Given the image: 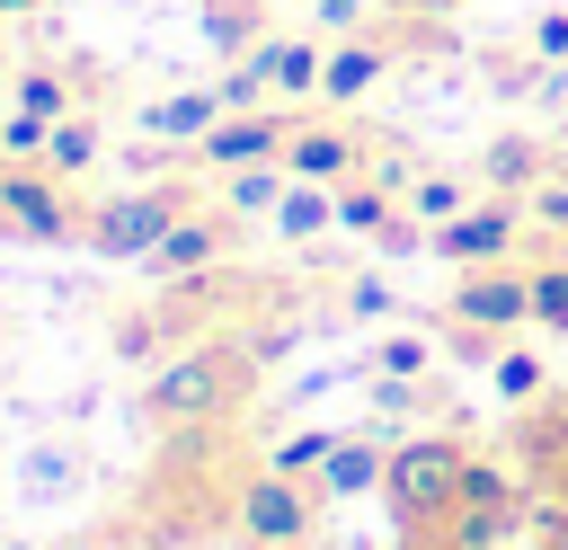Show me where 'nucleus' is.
I'll list each match as a JSON object with an SVG mask.
<instances>
[{"label": "nucleus", "instance_id": "f257e3e1", "mask_svg": "<svg viewBox=\"0 0 568 550\" xmlns=\"http://www.w3.org/2000/svg\"><path fill=\"white\" fill-rule=\"evenodd\" d=\"M248 390H257V355L240 337H204L142 381V426H222L248 408Z\"/></svg>", "mask_w": 568, "mask_h": 550}, {"label": "nucleus", "instance_id": "f03ea898", "mask_svg": "<svg viewBox=\"0 0 568 550\" xmlns=\"http://www.w3.org/2000/svg\"><path fill=\"white\" fill-rule=\"evenodd\" d=\"M462 444L453 435H408V444H390V470H382V506H390V523L399 532H435V523H453V506H462Z\"/></svg>", "mask_w": 568, "mask_h": 550}, {"label": "nucleus", "instance_id": "7ed1b4c3", "mask_svg": "<svg viewBox=\"0 0 568 550\" xmlns=\"http://www.w3.org/2000/svg\"><path fill=\"white\" fill-rule=\"evenodd\" d=\"M186 204H204L186 177L124 186V195H106V204H89V213H80V248H89V257H106V266H142V257L160 248V231H169Z\"/></svg>", "mask_w": 568, "mask_h": 550}, {"label": "nucleus", "instance_id": "20e7f679", "mask_svg": "<svg viewBox=\"0 0 568 550\" xmlns=\"http://www.w3.org/2000/svg\"><path fill=\"white\" fill-rule=\"evenodd\" d=\"M231 523H240L248 550H311V532H320V488L293 479V470H248Z\"/></svg>", "mask_w": 568, "mask_h": 550}, {"label": "nucleus", "instance_id": "39448f33", "mask_svg": "<svg viewBox=\"0 0 568 550\" xmlns=\"http://www.w3.org/2000/svg\"><path fill=\"white\" fill-rule=\"evenodd\" d=\"M426 248H435L444 266H506V257L524 248V195H479V204H462L453 222L426 231Z\"/></svg>", "mask_w": 568, "mask_h": 550}, {"label": "nucleus", "instance_id": "423d86ee", "mask_svg": "<svg viewBox=\"0 0 568 550\" xmlns=\"http://www.w3.org/2000/svg\"><path fill=\"white\" fill-rule=\"evenodd\" d=\"M444 319L453 328H497V337H515L524 319H532V275L506 257V266H462L453 275V293H444Z\"/></svg>", "mask_w": 568, "mask_h": 550}, {"label": "nucleus", "instance_id": "0eeeda50", "mask_svg": "<svg viewBox=\"0 0 568 550\" xmlns=\"http://www.w3.org/2000/svg\"><path fill=\"white\" fill-rule=\"evenodd\" d=\"M231 240H240V213H222V204H186V213L160 231V248L142 257V275H160V284L213 275V266L231 257Z\"/></svg>", "mask_w": 568, "mask_h": 550}, {"label": "nucleus", "instance_id": "6e6552de", "mask_svg": "<svg viewBox=\"0 0 568 550\" xmlns=\"http://www.w3.org/2000/svg\"><path fill=\"white\" fill-rule=\"evenodd\" d=\"M293 115H302V106H231V115H222L186 160H195V169H213V177H222V169H248V160H284Z\"/></svg>", "mask_w": 568, "mask_h": 550}, {"label": "nucleus", "instance_id": "1a4fd4ad", "mask_svg": "<svg viewBox=\"0 0 568 550\" xmlns=\"http://www.w3.org/2000/svg\"><path fill=\"white\" fill-rule=\"evenodd\" d=\"M284 169H293V177H320V186H346V177L373 169V142H364L355 124H337V115H293Z\"/></svg>", "mask_w": 568, "mask_h": 550}, {"label": "nucleus", "instance_id": "9d476101", "mask_svg": "<svg viewBox=\"0 0 568 550\" xmlns=\"http://www.w3.org/2000/svg\"><path fill=\"white\" fill-rule=\"evenodd\" d=\"M222 115H231V106H222V89H169V98H151V106L133 115V133H142L151 151H195Z\"/></svg>", "mask_w": 568, "mask_h": 550}, {"label": "nucleus", "instance_id": "9b49d317", "mask_svg": "<svg viewBox=\"0 0 568 550\" xmlns=\"http://www.w3.org/2000/svg\"><path fill=\"white\" fill-rule=\"evenodd\" d=\"M248 62L266 71L275 106H311L320 98V62H328V35H257Z\"/></svg>", "mask_w": 568, "mask_h": 550}, {"label": "nucleus", "instance_id": "f8f14e48", "mask_svg": "<svg viewBox=\"0 0 568 550\" xmlns=\"http://www.w3.org/2000/svg\"><path fill=\"white\" fill-rule=\"evenodd\" d=\"M382 71H390V44L364 27V35H328V62H320V106H355V98H373L382 89Z\"/></svg>", "mask_w": 568, "mask_h": 550}, {"label": "nucleus", "instance_id": "ddd939ff", "mask_svg": "<svg viewBox=\"0 0 568 550\" xmlns=\"http://www.w3.org/2000/svg\"><path fill=\"white\" fill-rule=\"evenodd\" d=\"M382 470H390V444L382 435H337V452L311 479H320V497H382Z\"/></svg>", "mask_w": 568, "mask_h": 550}, {"label": "nucleus", "instance_id": "4468645a", "mask_svg": "<svg viewBox=\"0 0 568 550\" xmlns=\"http://www.w3.org/2000/svg\"><path fill=\"white\" fill-rule=\"evenodd\" d=\"M541 177H550V151H541L532 133H497V142L479 151V186H488V195H532Z\"/></svg>", "mask_w": 568, "mask_h": 550}, {"label": "nucleus", "instance_id": "2eb2a0df", "mask_svg": "<svg viewBox=\"0 0 568 550\" xmlns=\"http://www.w3.org/2000/svg\"><path fill=\"white\" fill-rule=\"evenodd\" d=\"M284 186H293V169H284V160H248V169H222L213 204L248 222V213H275V204H284Z\"/></svg>", "mask_w": 568, "mask_h": 550}, {"label": "nucleus", "instance_id": "dca6fc26", "mask_svg": "<svg viewBox=\"0 0 568 550\" xmlns=\"http://www.w3.org/2000/svg\"><path fill=\"white\" fill-rule=\"evenodd\" d=\"M462 204H479V177H462V169H417V177H408V195H399V213H408V222H426V231H435V222H453Z\"/></svg>", "mask_w": 568, "mask_h": 550}, {"label": "nucleus", "instance_id": "f3484780", "mask_svg": "<svg viewBox=\"0 0 568 550\" xmlns=\"http://www.w3.org/2000/svg\"><path fill=\"white\" fill-rule=\"evenodd\" d=\"M98 151H106V124H98L89 106H71V115L44 133V169H53V177H89V169H98Z\"/></svg>", "mask_w": 568, "mask_h": 550}, {"label": "nucleus", "instance_id": "a211bd4d", "mask_svg": "<svg viewBox=\"0 0 568 550\" xmlns=\"http://www.w3.org/2000/svg\"><path fill=\"white\" fill-rule=\"evenodd\" d=\"M9 106H27V115H44V124H62V115L80 106V89H71V71H62V62H18Z\"/></svg>", "mask_w": 568, "mask_h": 550}, {"label": "nucleus", "instance_id": "6ab92c4d", "mask_svg": "<svg viewBox=\"0 0 568 550\" xmlns=\"http://www.w3.org/2000/svg\"><path fill=\"white\" fill-rule=\"evenodd\" d=\"M390 213H399V186H382L373 169L337 186V231H355V240H382V231H390Z\"/></svg>", "mask_w": 568, "mask_h": 550}, {"label": "nucleus", "instance_id": "aec40b11", "mask_svg": "<svg viewBox=\"0 0 568 550\" xmlns=\"http://www.w3.org/2000/svg\"><path fill=\"white\" fill-rule=\"evenodd\" d=\"M284 240H320V231H337V186H320V177H293L284 186V204L266 213Z\"/></svg>", "mask_w": 568, "mask_h": 550}, {"label": "nucleus", "instance_id": "412c9836", "mask_svg": "<svg viewBox=\"0 0 568 550\" xmlns=\"http://www.w3.org/2000/svg\"><path fill=\"white\" fill-rule=\"evenodd\" d=\"M204 35H213V53L240 62V53L266 35V9H257V0H204Z\"/></svg>", "mask_w": 568, "mask_h": 550}, {"label": "nucleus", "instance_id": "4be33fe9", "mask_svg": "<svg viewBox=\"0 0 568 550\" xmlns=\"http://www.w3.org/2000/svg\"><path fill=\"white\" fill-rule=\"evenodd\" d=\"M488 381H497V399H541V355L532 346H497V364H488Z\"/></svg>", "mask_w": 568, "mask_h": 550}, {"label": "nucleus", "instance_id": "5701e85b", "mask_svg": "<svg viewBox=\"0 0 568 550\" xmlns=\"http://www.w3.org/2000/svg\"><path fill=\"white\" fill-rule=\"evenodd\" d=\"M328 452H337V426H302V435H284V444L266 452V470H293V479H311Z\"/></svg>", "mask_w": 568, "mask_h": 550}, {"label": "nucleus", "instance_id": "b1692460", "mask_svg": "<svg viewBox=\"0 0 568 550\" xmlns=\"http://www.w3.org/2000/svg\"><path fill=\"white\" fill-rule=\"evenodd\" d=\"M426 364H435V346H426V337H408V328L373 346V373H390V381H426Z\"/></svg>", "mask_w": 568, "mask_h": 550}, {"label": "nucleus", "instance_id": "393cba45", "mask_svg": "<svg viewBox=\"0 0 568 550\" xmlns=\"http://www.w3.org/2000/svg\"><path fill=\"white\" fill-rule=\"evenodd\" d=\"M532 328H568V257L532 266Z\"/></svg>", "mask_w": 568, "mask_h": 550}, {"label": "nucleus", "instance_id": "a878e982", "mask_svg": "<svg viewBox=\"0 0 568 550\" xmlns=\"http://www.w3.org/2000/svg\"><path fill=\"white\" fill-rule=\"evenodd\" d=\"M462 506H524V488L497 461H462Z\"/></svg>", "mask_w": 568, "mask_h": 550}, {"label": "nucleus", "instance_id": "bb28decb", "mask_svg": "<svg viewBox=\"0 0 568 550\" xmlns=\"http://www.w3.org/2000/svg\"><path fill=\"white\" fill-rule=\"evenodd\" d=\"M44 133H53L44 115H27V106H9V115H0V160H44Z\"/></svg>", "mask_w": 568, "mask_h": 550}, {"label": "nucleus", "instance_id": "cd10ccee", "mask_svg": "<svg viewBox=\"0 0 568 550\" xmlns=\"http://www.w3.org/2000/svg\"><path fill=\"white\" fill-rule=\"evenodd\" d=\"M160 346H169V319H142V310L115 319V355H124V364H151Z\"/></svg>", "mask_w": 568, "mask_h": 550}, {"label": "nucleus", "instance_id": "c85d7f7f", "mask_svg": "<svg viewBox=\"0 0 568 550\" xmlns=\"http://www.w3.org/2000/svg\"><path fill=\"white\" fill-rule=\"evenodd\" d=\"M524 222H532V231H550V240H568V186H559V177H541V186L524 195Z\"/></svg>", "mask_w": 568, "mask_h": 550}, {"label": "nucleus", "instance_id": "c756f323", "mask_svg": "<svg viewBox=\"0 0 568 550\" xmlns=\"http://www.w3.org/2000/svg\"><path fill=\"white\" fill-rule=\"evenodd\" d=\"M346 310H355V319H382V310H390V275H355V284H346Z\"/></svg>", "mask_w": 568, "mask_h": 550}, {"label": "nucleus", "instance_id": "7c9ffc66", "mask_svg": "<svg viewBox=\"0 0 568 550\" xmlns=\"http://www.w3.org/2000/svg\"><path fill=\"white\" fill-rule=\"evenodd\" d=\"M532 53L541 62H568V9H541L532 18Z\"/></svg>", "mask_w": 568, "mask_h": 550}, {"label": "nucleus", "instance_id": "2f4dec72", "mask_svg": "<svg viewBox=\"0 0 568 550\" xmlns=\"http://www.w3.org/2000/svg\"><path fill=\"white\" fill-rule=\"evenodd\" d=\"M36 9H44V0H0V18H36Z\"/></svg>", "mask_w": 568, "mask_h": 550}, {"label": "nucleus", "instance_id": "473e14b6", "mask_svg": "<svg viewBox=\"0 0 568 550\" xmlns=\"http://www.w3.org/2000/svg\"><path fill=\"white\" fill-rule=\"evenodd\" d=\"M62 550H115V541H106V532H80V541H62Z\"/></svg>", "mask_w": 568, "mask_h": 550}, {"label": "nucleus", "instance_id": "72a5a7b5", "mask_svg": "<svg viewBox=\"0 0 568 550\" xmlns=\"http://www.w3.org/2000/svg\"><path fill=\"white\" fill-rule=\"evenodd\" d=\"M541 550H568V523H559V532H550V541H541Z\"/></svg>", "mask_w": 568, "mask_h": 550}, {"label": "nucleus", "instance_id": "f704fd0d", "mask_svg": "<svg viewBox=\"0 0 568 550\" xmlns=\"http://www.w3.org/2000/svg\"><path fill=\"white\" fill-rule=\"evenodd\" d=\"M0 550H36V541H0Z\"/></svg>", "mask_w": 568, "mask_h": 550}, {"label": "nucleus", "instance_id": "c9c22d12", "mask_svg": "<svg viewBox=\"0 0 568 550\" xmlns=\"http://www.w3.org/2000/svg\"><path fill=\"white\" fill-rule=\"evenodd\" d=\"M417 9H453V0H417Z\"/></svg>", "mask_w": 568, "mask_h": 550}, {"label": "nucleus", "instance_id": "e433bc0d", "mask_svg": "<svg viewBox=\"0 0 568 550\" xmlns=\"http://www.w3.org/2000/svg\"><path fill=\"white\" fill-rule=\"evenodd\" d=\"M0 115H9V98H0Z\"/></svg>", "mask_w": 568, "mask_h": 550}, {"label": "nucleus", "instance_id": "4c0bfd02", "mask_svg": "<svg viewBox=\"0 0 568 550\" xmlns=\"http://www.w3.org/2000/svg\"><path fill=\"white\" fill-rule=\"evenodd\" d=\"M0 355H9V337H0Z\"/></svg>", "mask_w": 568, "mask_h": 550}]
</instances>
